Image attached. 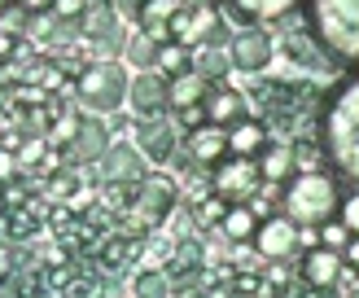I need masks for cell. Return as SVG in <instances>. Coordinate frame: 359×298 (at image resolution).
<instances>
[{"label": "cell", "instance_id": "cell-1", "mask_svg": "<svg viewBox=\"0 0 359 298\" xmlns=\"http://www.w3.org/2000/svg\"><path fill=\"white\" fill-rule=\"evenodd\" d=\"M280 206L298 228H320L333 219V210H342V193L325 171H298V180L285 189Z\"/></svg>", "mask_w": 359, "mask_h": 298}, {"label": "cell", "instance_id": "cell-2", "mask_svg": "<svg viewBox=\"0 0 359 298\" xmlns=\"http://www.w3.org/2000/svg\"><path fill=\"white\" fill-rule=\"evenodd\" d=\"M325 149L333 154V163L342 167L346 175H355V180H359V83H351L346 93L333 101Z\"/></svg>", "mask_w": 359, "mask_h": 298}, {"label": "cell", "instance_id": "cell-3", "mask_svg": "<svg viewBox=\"0 0 359 298\" xmlns=\"http://www.w3.org/2000/svg\"><path fill=\"white\" fill-rule=\"evenodd\" d=\"M128 88L132 79L123 75L118 62H97V66H83V75L75 79V101L93 114H114L128 101Z\"/></svg>", "mask_w": 359, "mask_h": 298}, {"label": "cell", "instance_id": "cell-4", "mask_svg": "<svg viewBox=\"0 0 359 298\" xmlns=\"http://www.w3.org/2000/svg\"><path fill=\"white\" fill-rule=\"evenodd\" d=\"M210 189L219 193L224 202H255L259 189H263V171H259V163L232 154V158H224V163L210 171Z\"/></svg>", "mask_w": 359, "mask_h": 298}, {"label": "cell", "instance_id": "cell-5", "mask_svg": "<svg viewBox=\"0 0 359 298\" xmlns=\"http://www.w3.org/2000/svg\"><path fill=\"white\" fill-rule=\"evenodd\" d=\"M128 101L140 118H163L171 110V79L163 70H140L128 88Z\"/></svg>", "mask_w": 359, "mask_h": 298}, {"label": "cell", "instance_id": "cell-6", "mask_svg": "<svg viewBox=\"0 0 359 298\" xmlns=\"http://www.w3.org/2000/svg\"><path fill=\"white\" fill-rule=\"evenodd\" d=\"M272 53H276V44H272V35H267L263 27H245V31L232 35V44H228L232 66L250 70V75H259V70L272 66Z\"/></svg>", "mask_w": 359, "mask_h": 298}, {"label": "cell", "instance_id": "cell-7", "mask_svg": "<svg viewBox=\"0 0 359 298\" xmlns=\"http://www.w3.org/2000/svg\"><path fill=\"white\" fill-rule=\"evenodd\" d=\"M255 250H259V259H272V263L290 259L298 250V224L290 215H267L255 233Z\"/></svg>", "mask_w": 359, "mask_h": 298}, {"label": "cell", "instance_id": "cell-8", "mask_svg": "<svg viewBox=\"0 0 359 298\" xmlns=\"http://www.w3.org/2000/svg\"><path fill=\"white\" fill-rule=\"evenodd\" d=\"M298 276H302V285H307V290L333 294L337 276H342V250H329V245H311V250H302Z\"/></svg>", "mask_w": 359, "mask_h": 298}, {"label": "cell", "instance_id": "cell-9", "mask_svg": "<svg viewBox=\"0 0 359 298\" xmlns=\"http://www.w3.org/2000/svg\"><path fill=\"white\" fill-rule=\"evenodd\" d=\"M228 158V128L219 123H202L189 132V163H197L202 171H215Z\"/></svg>", "mask_w": 359, "mask_h": 298}, {"label": "cell", "instance_id": "cell-10", "mask_svg": "<svg viewBox=\"0 0 359 298\" xmlns=\"http://www.w3.org/2000/svg\"><path fill=\"white\" fill-rule=\"evenodd\" d=\"M145 154H140L136 145H110L101 158V184H110V180H132L140 184L145 180Z\"/></svg>", "mask_w": 359, "mask_h": 298}, {"label": "cell", "instance_id": "cell-11", "mask_svg": "<svg viewBox=\"0 0 359 298\" xmlns=\"http://www.w3.org/2000/svg\"><path fill=\"white\" fill-rule=\"evenodd\" d=\"M105 149H110V132H105L101 118H83L75 140H70V163H101Z\"/></svg>", "mask_w": 359, "mask_h": 298}, {"label": "cell", "instance_id": "cell-12", "mask_svg": "<svg viewBox=\"0 0 359 298\" xmlns=\"http://www.w3.org/2000/svg\"><path fill=\"white\" fill-rule=\"evenodd\" d=\"M136 149L145 154L154 167H163V163H171V154H175V132L167 128L163 118H145V128L136 132Z\"/></svg>", "mask_w": 359, "mask_h": 298}, {"label": "cell", "instance_id": "cell-13", "mask_svg": "<svg viewBox=\"0 0 359 298\" xmlns=\"http://www.w3.org/2000/svg\"><path fill=\"white\" fill-rule=\"evenodd\" d=\"M206 114L210 123H241L245 118V97L241 93H232L228 83H210V93H206Z\"/></svg>", "mask_w": 359, "mask_h": 298}, {"label": "cell", "instance_id": "cell-14", "mask_svg": "<svg viewBox=\"0 0 359 298\" xmlns=\"http://www.w3.org/2000/svg\"><path fill=\"white\" fill-rule=\"evenodd\" d=\"M255 233H259V210L250 202H232L224 224H219V237H228V241H255Z\"/></svg>", "mask_w": 359, "mask_h": 298}, {"label": "cell", "instance_id": "cell-15", "mask_svg": "<svg viewBox=\"0 0 359 298\" xmlns=\"http://www.w3.org/2000/svg\"><path fill=\"white\" fill-rule=\"evenodd\" d=\"M267 145V128L255 118H241V123H232L228 128V154H237V158H250V154H259Z\"/></svg>", "mask_w": 359, "mask_h": 298}, {"label": "cell", "instance_id": "cell-16", "mask_svg": "<svg viewBox=\"0 0 359 298\" xmlns=\"http://www.w3.org/2000/svg\"><path fill=\"white\" fill-rule=\"evenodd\" d=\"M259 171H263V180L267 184H280V180H290V171H294V145H267L259 149Z\"/></svg>", "mask_w": 359, "mask_h": 298}, {"label": "cell", "instance_id": "cell-17", "mask_svg": "<svg viewBox=\"0 0 359 298\" xmlns=\"http://www.w3.org/2000/svg\"><path fill=\"white\" fill-rule=\"evenodd\" d=\"M210 93V79H202L197 70H184V75L171 79V110H189V105H202Z\"/></svg>", "mask_w": 359, "mask_h": 298}, {"label": "cell", "instance_id": "cell-18", "mask_svg": "<svg viewBox=\"0 0 359 298\" xmlns=\"http://www.w3.org/2000/svg\"><path fill=\"white\" fill-rule=\"evenodd\" d=\"M75 27L88 35V40H105V35H114V31H118L114 0H110V5H88V9H83V18H79Z\"/></svg>", "mask_w": 359, "mask_h": 298}, {"label": "cell", "instance_id": "cell-19", "mask_svg": "<svg viewBox=\"0 0 359 298\" xmlns=\"http://www.w3.org/2000/svg\"><path fill=\"white\" fill-rule=\"evenodd\" d=\"M228 66H232V57H228L219 44H202V48H197V57H193V70L202 79H210V83H219L228 75Z\"/></svg>", "mask_w": 359, "mask_h": 298}, {"label": "cell", "instance_id": "cell-20", "mask_svg": "<svg viewBox=\"0 0 359 298\" xmlns=\"http://www.w3.org/2000/svg\"><path fill=\"white\" fill-rule=\"evenodd\" d=\"M132 290H136V298H171V276H167V268H140L132 276Z\"/></svg>", "mask_w": 359, "mask_h": 298}, {"label": "cell", "instance_id": "cell-21", "mask_svg": "<svg viewBox=\"0 0 359 298\" xmlns=\"http://www.w3.org/2000/svg\"><path fill=\"white\" fill-rule=\"evenodd\" d=\"M298 5V0H232V9L241 18H259V22H272V18H285Z\"/></svg>", "mask_w": 359, "mask_h": 298}, {"label": "cell", "instance_id": "cell-22", "mask_svg": "<svg viewBox=\"0 0 359 298\" xmlns=\"http://www.w3.org/2000/svg\"><path fill=\"white\" fill-rule=\"evenodd\" d=\"M158 70H163L167 79H175V75H184V70H193L189 44H180V40H167L163 48H158Z\"/></svg>", "mask_w": 359, "mask_h": 298}, {"label": "cell", "instance_id": "cell-23", "mask_svg": "<svg viewBox=\"0 0 359 298\" xmlns=\"http://www.w3.org/2000/svg\"><path fill=\"white\" fill-rule=\"evenodd\" d=\"M136 193H140V184H132V180H110V184H101V202L110 206L114 215H123V210H132Z\"/></svg>", "mask_w": 359, "mask_h": 298}, {"label": "cell", "instance_id": "cell-24", "mask_svg": "<svg viewBox=\"0 0 359 298\" xmlns=\"http://www.w3.org/2000/svg\"><path fill=\"white\" fill-rule=\"evenodd\" d=\"M79 114L75 110H57V118H53V128H48V145H57V149H70V140H75V132H79Z\"/></svg>", "mask_w": 359, "mask_h": 298}, {"label": "cell", "instance_id": "cell-25", "mask_svg": "<svg viewBox=\"0 0 359 298\" xmlns=\"http://www.w3.org/2000/svg\"><path fill=\"white\" fill-rule=\"evenodd\" d=\"M329 163V149L320 140H294V167L298 171H320Z\"/></svg>", "mask_w": 359, "mask_h": 298}, {"label": "cell", "instance_id": "cell-26", "mask_svg": "<svg viewBox=\"0 0 359 298\" xmlns=\"http://www.w3.org/2000/svg\"><path fill=\"white\" fill-rule=\"evenodd\" d=\"M180 268H206V250H202V241L197 237H175V259Z\"/></svg>", "mask_w": 359, "mask_h": 298}, {"label": "cell", "instance_id": "cell-27", "mask_svg": "<svg viewBox=\"0 0 359 298\" xmlns=\"http://www.w3.org/2000/svg\"><path fill=\"white\" fill-rule=\"evenodd\" d=\"M31 18H35V9H27L22 0H13L9 9H0V31H9V35H22V31L31 27Z\"/></svg>", "mask_w": 359, "mask_h": 298}, {"label": "cell", "instance_id": "cell-28", "mask_svg": "<svg viewBox=\"0 0 359 298\" xmlns=\"http://www.w3.org/2000/svg\"><path fill=\"white\" fill-rule=\"evenodd\" d=\"M316 237H320V245H329V250H346V241H351L355 233H351L342 219H329V224H320Z\"/></svg>", "mask_w": 359, "mask_h": 298}, {"label": "cell", "instance_id": "cell-29", "mask_svg": "<svg viewBox=\"0 0 359 298\" xmlns=\"http://www.w3.org/2000/svg\"><path fill=\"white\" fill-rule=\"evenodd\" d=\"M158 48H163V44H158L154 35L145 31V35H136V40L128 44V57H132L136 66H149V62H158Z\"/></svg>", "mask_w": 359, "mask_h": 298}, {"label": "cell", "instance_id": "cell-30", "mask_svg": "<svg viewBox=\"0 0 359 298\" xmlns=\"http://www.w3.org/2000/svg\"><path fill=\"white\" fill-rule=\"evenodd\" d=\"M18 175H22V163H18V154H13L9 145H0V184L18 180Z\"/></svg>", "mask_w": 359, "mask_h": 298}, {"label": "cell", "instance_id": "cell-31", "mask_svg": "<svg viewBox=\"0 0 359 298\" xmlns=\"http://www.w3.org/2000/svg\"><path fill=\"white\" fill-rule=\"evenodd\" d=\"M88 9V0H53V13L62 18V22H79Z\"/></svg>", "mask_w": 359, "mask_h": 298}, {"label": "cell", "instance_id": "cell-32", "mask_svg": "<svg viewBox=\"0 0 359 298\" xmlns=\"http://www.w3.org/2000/svg\"><path fill=\"white\" fill-rule=\"evenodd\" d=\"M342 224L351 228V233H359V193L342 198Z\"/></svg>", "mask_w": 359, "mask_h": 298}, {"label": "cell", "instance_id": "cell-33", "mask_svg": "<svg viewBox=\"0 0 359 298\" xmlns=\"http://www.w3.org/2000/svg\"><path fill=\"white\" fill-rule=\"evenodd\" d=\"M18 44H22V35L0 31V62H13V57H18Z\"/></svg>", "mask_w": 359, "mask_h": 298}, {"label": "cell", "instance_id": "cell-34", "mask_svg": "<svg viewBox=\"0 0 359 298\" xmlns=\"http://www.w3.org/2000/svg\"><path fill=\"white\" fill-rule=\"evenodd\" d=\"M342 259L351 263V268H359V233H355V237L346 241V250H342Z\"/></svg>", "mask_w": 359, "mask_h": 298}, {"label": "cell", "instance_id": "cell-35", "mask_svg": "<svg viewBox=\"0 0 359 298\" xmlns=\"http://www.w3.org/2000/svg\"><path fill=\"white\" fill-rule=\"evenodd\" d=\"M149 0H114V9H123V13H140Z\"/></svg>", "mask_w": 359, "mask_h": 298}, {"label": "cell", "instance_id": "cell-36", "mask_svg": "<svg viewBox=\"0 0 359 298\" xmlns=\"http://www.w3.org/2000/svg\"><path fill=\"white\" fill-rule=\"evenodd\" d=\"M184 5H189V9H215L219 0H184Z\"/></svg>", "mask_w": 359, "mask_h": 298}, {"label": "cell", "instance_id": "cell-37", "mask_svg": "<svg viewBox=\"0 0 359 298\" xmlns=\"http://www.w3.org/2000/svg\"><path fill=\"white\" fill-rule=\"evenodd\" d=\"M351 298H359V280H351Z\"/></svg>", "mask_w": 359, "mask_h": 298}, {"label": "cell", "instance_id": "cell-38", "mask_svg": "<svg viewBox=\"0 0 359 298\" xmlns=\"http://www.w3.org/2000/svg\"><path fill=\"white\" fill-rule=\"evenodd\" d=\"M88 5H110V0H88Z\"/></svg>", "mask_w": 359, "mask_h": 298}, {"label": "cell", "instance_id": "cell-39", "mask_svg": "<svg viewBox=\"0 0 359 298\" xmlns=\"http://www.w3.org/2000/svg\"><path fill=\"white\" fill-rule=\"evenodd\" d=\"M9 5H13V0H0V9H9Z\"/></svg>", "mask_w": 359, "mask_h": 298}, {"label": "cell", "instance_id": "cell-40", "mask_svg": "<svg viewBox=\"0 0 359 298\" xmlns=\"http://www.w3.org/2000/svg\"><path fill=\"white\" fill-rule=\"evenodd\" d=\"M232 298H241V294H232Z\"/></svg>", "mask_w": 359, "mask_h": 298}]
</instances>
